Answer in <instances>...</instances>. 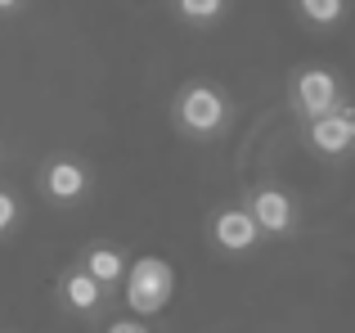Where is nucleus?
Segmentation results:
<instances>
[{
	"label": "nucleus",
	"mask_w": 355,
	"mask_h": 333,
	"mask_svg": "<svg viewBox=\"0 0 355 333\" xmlns=\"http://www.w3.org/2000/svg\"><path fill=\"white\" fill-rule=\"evenodd\" d=\"M171 126L189 144H216L234 126V95L211 77H189L171 95Z\"/></svg>",
	"instance_id": "1"
},
{
	"label": "nucleus",
	"mask_w": 355,
	"mask_h": 333,
	"mask_svg": "<svg viewBox=\"0 0 355 333\" xmlns=\"http://www.w3.org/2000/svg\"><path fill=\"white\" fill-rule=\"evenodd\" d=\"M175 289H180V275H175V266L166 262V257H130L126 266V280H121L117 289V302L126 307V316H139V320H153L162 316L166 307H171Z\"/></svg>",
	"instance_id": "2"
},
{
	"label": "nucleus",
	"mask_w": 355,
	"mask_h": 333,
	"mask_svg": "<svg viewBox=\"0 0 355 333\" xmlns=\"http://www.w3.org/2000/svg\"><path fill=\"white\" fill-rule=\"evenodd\" d=\"M284 99H288V113L302 126V122H315V117L338 113V108L347 104V81L333 68H324V63H302V68L288 72Z\"/></svg>",
	"instance_id": "3"
},
{
	"label": "nucleus",
	"mask_w": 355,
	"mask_h": 333,
	"mask_svg": "<svg viewBox=\"0 0 355 333\" xmlns=\"http://www.w3.org/2000/svg\"><path fill=\"white\" fill-rule=\"evenodd\" d=\"M36 194H41L50 207H81V203L95 194V171L81 153L54 149L45 153L36 166Z\"/></svg>",
	"instance_id": "4"
},
{
	"label": "nucleus",
	"mask_w": 355,
	"mask_h": 333,
	"mask_svg": "<svg viewBox=\"0 0 355 333\" xmlns=\"http://www.w3.org/2000/svg\"><path fill=\"white\" fill-rule=\"evenodd\" d=\"M239 203L248 207V216L257 221V230L266 239H297L302 234V207H297V198L284 189V185L257 180L252 189H243Z\"/></svg>",
	"instance_id": "5"
},
{
	"label": "nucleus",
	"mask_w": 355,
	"mask_h": 333,
	"mask_svg": "<svg viewBox=\"0 0 355 333\" xmlns=\"http://www.w3.org/2000/svg\"><path fill=\"white\" fill-rule=\"evenodd\" d=\"M261 244H266V234L257 230V221L248 216L243 203H220V207L207 212V248L211 253L239 262V257H252Z\"/></svg>",
	"instance_id": "6"
},
{
	"label": "nucleus",
	"mask_w": 355,
	"mask_h": 333,
	"mask_svg": "<svg viewBox=\"0 0 355 333\" xmlns=\"http://www.w3.org/2000/svg\"><path fill=\"white\" fill-rule=\"evenodd\" d=\"M113 293L108 289H99L95 280H90L86 271H81L77 262L72 266H63L59 271V280H54V307L63 311V316H72V320H86V325H99V320L108 316V307H113Z\"/></svg>",
	"instance_id": "7"
},
{
	"label": "nucleus",
	"mask_w": 355,
	"mask_h": 333,
	"mask_svg": "<svg viewBox=\"0 0 355 333\" xmlns=\"http://www.w3.org/2000/svg\"><path fill=\"white\" fill-rule=\"evenodd\" d=\"M302 144L324 162H347L355 153V104L347 99L338 113L302 122Z\"/></svg>",
	"instance_id": "8"
},
{
	"label": "nucleus",
	"mask_w": 355,
	"mask_h": 333,
	"mask_svg": "<svg viewBox=\"0 0 355 333\" xmlns=\"http://www.w3.org/2000/svg\"><path fill=\"white\" fill-rule=\"evenodd\" d=\"M72 262L81 266V271L90 275V280L99 284V289H108L117 298V289H121V280H126V266H130V257H126V248H117V244H108V239H95V244H86Z\"/></svg>",
	"instance_id": "9"
},
{
	"label": "nucleus",
	"mask_w": 355,
	"mask_h": 333,
	"mask_svg": "<svg viewBox=\"0 0 355 333\" xmlns=\"http://www.w3.org/2000/svg\"><path fill=\"white\" fill-rule=\"evenodd\" d=\"M293 14L315 32H333V27L347 23L351 0H293Z\"/></svg>",
	"instance_id": "10"
},
{
	"label": "nucleus",
	"mask_w": 355,
	"mask_h": 333,
	"mask_svg": "<svg viewBox=\"0 0 355 333\" xmlns=\"http://www.w3.org/2000/svg\"><path fill=\"white\" fill-rule=\"evenodd\" d=\"M166 5H171V14L184 27H198V32L225 23V14H230V0H166Z\"/></svg>",
	"instance_id": "11"
},
{
	"label": "nucleus",
	"mask_w": 355,
	"mask_h": 333,
	"mask_svg": "<svg viewBox=\"0 0 355 333\" xmlns=\"http://www.w3.org/2000/svg\"><path fill=\"white\" fill-rule=\"evenodd\" d=\"M18 225H23V198L0 180V239L18 234Z\"/></svg>",
	"instance_id": "12"
},
{
	"label": "nucleus",
	"mask_w": 355,
	"mask_h": 333,
	"mask_svg": "<svg viewBox=\"0 0 355 333\" xmlns=\"http://www.w3.org/2000/svg\"><path fill=\"white\" fill-rule=\"evenodd\" d=\"M99 333H153V329H148V320H139V316H117V320H104Z\"/></svg>",
	"instance_id": "13"
},
{
	"label": "nucleus",
	"mask_w": 355,
	"mask_h": 333,
	"mask_svg": "<svg viewBox=\"0 0 355 333\" xmlns=\"http://www.w3.org/2000/svg\"><path fill=\"white\" fill-rule=\"evenodd\" d=\"M23 5H27V0H0V18H14V14H23Z\"/></svg>",
	"instance_id": "14"
},
{
	"label": "nucleus",
	"mask_w": 355,
	"mask_h": 333,
	"mask_svg": "<svg viewBox=\"0 0 355 333\" xmlns=\"http://www.w3.org/2000/svg\"><path fill=\"white\" fill-rule=\"evenodd\" d=\"M0 162H5V144H0Z\"/></svg>",
	"instance_id": "15"
}]
</instances>
